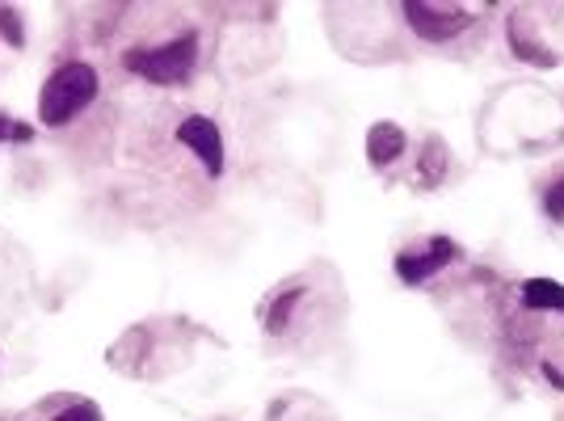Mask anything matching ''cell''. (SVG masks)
<instances>
[{"mask_svg": "<svg viewBox=\"0 0 564 421\" xmlns=\"http://www.w3.org/2000/svg\"><path fill=\"white\" fill-rule=\"evenodd\" d=\"M94 97H97V72L89 68V64H64V68L43 85L39 115H43L47 127H64V122L80 115Z\"/></svg>", "mask_w": 564, "mask_h": 421, "instance_id": "cell-1", "label": "cell"}, {"mask_svg": "<svg viewBox=\"0 0 564 421\" xmlns=\"http://www.w3.org/2000/svg\"><path fill=\"white\" fill-rule=\"evenodd\" d=\"M194 55H198V43H194V34H186V39H173L165 47L131 51L127 68L143 76V80H152V85H177L194 72Z\"/></svg>", "mask_w": 564, "mask_h": 421, "instance_id": "cell-2", "label": "cell"}, {"mask_svg": "<svg viewBox=\"0 0 564 421\" xmlns=\"http://www.w3.org/2000/svg\"><path fill=\"white\" fill-rule=\"evenodd\" d=\"M404 18H409V25H413L422 39H430V43L455 39L459 25L468 22V13H464L459 4H430V0H422V4H404Z\"/></svg>", "mask_w": 564, "mask_h": 421, "instance_id": "cell-3", "label": "cell"}, {"mask_svg": "<svg viewBox=\"0 0 564 421\" xmlns=\"http://www.w3.org/2000/svg\"><path fill=\"white\" fill-rule=\"evenodd\" d=\"M177 140L198 152V161H203V169H207L212 177L224 173V140H219V127H215L212 118H203V115L186 118V122L177 127Z\"/></svg>", "mask_w": 564, "mask_h": 421, "instance_id": "cell-4", "label": "cell"}, {"mask_svg": "<svg viewBox=\"0 0 564 421\" xmlns=\"http://www.w3.org/2000/svg\"><path fill=\"white\" fill-rule=\"evenodd\" d=\"M451 258H455V245H451L447 236H438V240H430V249H425L422 258H417V253H404V258L397 261V270L404 282H425L430 274H438Z\"/></svg>", "mask_w": 564, "mask_h": 421, "instance_id": "cell-5", "label": "cell"}, {"mask_svg": "<svg viewBox=\"0 0 564 421\" xmlns=\"http://www.w3.org/2000/svg\"><path fill=\"white\" fill-rule=\"evenodd\" d=\"M404 152V131L397 122H376L367 136V161L371 164H392Z\"/></svg>", "mask_w": 564, "mask_h": 421, "instance_id": "cell-6", "label": "cell"}, {"mask_svg": "<svg viewBox=\"0 0 564 421\" xmlns=\"http://www.w3.org/2000/svg\"><path fill=\"white\" fill-rule=\"evenodd\" d=\"M522 300L527 307H540V312H564V287L552 279H527Z\"/></svg>", "mask_w": 564, "mask_h": 421, "instance_id": "cell-7", "label": "cell"}, {"mask_svg": "<svg viewBox=\"0 0 564 421\" xmlns=\"http://www.w3.org/2000/svg\"><path fill=\"white\" fill-rule=\"evenodd\" d=\"M0 34H4L9 43H22V22H18V13L0 9Z\"/></svg>", "mask_w": 564, "mask_h": 421, "instance_id": "cell-8", "label": "cell"}, {"mask_svg": "<svg viewBox=\"0 0 564 421\" xmlns=\"http://www.w3.org/2000/svg\"><path fill=\"white\" fill-rule=\"evenodd\" d=\"M543 207H547V215H552V219H564V177L547 190V203H543Z\"/></svg>", "mask_w": 564, "mask_h": 421, "instance_id": "cell-9", "label": "cell"}, {"mask_svg": "<svg viewBox=\"0 0 564 421\" xmlns=\"http://www.w3.org/2000/svg\"><path fill=\"white\" fill-rule=\"evenodd\" d=\"M0 140H30V127L13 122V118H0Z\"/></svg>", "mask_w": 564, "mask_h": 421, "instance_id": "cell-10", "label": "cell"}, {"mask_svg": "<svg viewBox=\"0 0 564 421\" xmlns=\"http://www.w3.org/2000/svg\"><path fill=\"white\" fill-rule=\"evenodd\" d=\"M55 421H101V418H97L94 404H72V409H64Z\"/></svg>", "mask_w": 564, "mask_h": 421, "instance_id": "cell-11", "label": "cell"}, {"mask_svg": "<svg viewBox=\"0 0 564 421\" xmlns=\"http://www.w3.org/2000/svg\"><path fill=\"white\" fill-rule=\"evenodd\" d=\"M291 300H295V291H291V295H282L279 304H274V312H270V328H279V321L291 312Z\"/></svg>", "mask_w": 564, "mask_h": 421, "instance_id": "cell-12", "label": "cell"}]
</instances>
